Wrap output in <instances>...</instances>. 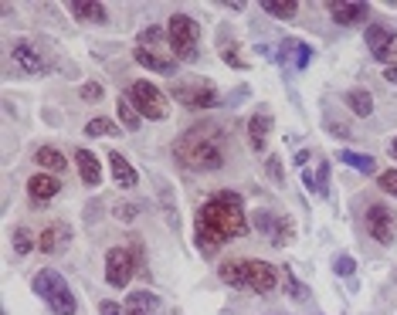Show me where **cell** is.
<instances>
[{
    "mask_svg": "<svg viewBox=\"0 0 397 315\" xmlns=\"http://www.w3.org/2000/svg\"><path fill=\"white\" fill-rule=\"evenodd\" d=\"M194 234H197V248L204 255H214L221 244L248 234V213H244L241 193H235V190H217V193H211L201 204V210H197Z\"/></svg>",
    "mask_w": 397,
    "mask_h": 315,
    "instance_id": "cell-1",
    "label": "cell"
},
{
    "mask_svg": "<svg viewBox=\"0 0 397 315\" xmlns=\"http://www.w3.org/2000/svg\"><path fill=\"white\" fill-rule=\"evenodd\" d=\"M224 132L217 129L214 122H197L173 143V156L177 163L190 170V173H214L224 166Z\"/></svg>",
    "mask_w": 397,
    "mask_h": 315,
    "instance_id": "cell-2",
    "label": "cell"
},
{
    "mask_svg": "<svg viewBox=\"0 0 397 315\" xmlns=\"http://www.w3.org/2000/svg\"><path fill=\"white\" fill-rule=\"evenodd\" d=\"M217 275L231 289H251L258 295H272L279 285V271L268 261H255V258H231L217 268Z\"/></svg>",
    "mask_w": 397,
    "mask_h": 315,
    "instance_id": "cell-3",
    "label": "cell"
},
{
    "mask_svg": "<svg viewBox=\"0 0 397 315\" xmlns=\"http://www.w3.org/2000/svg\"><path fill=\"white\" fill-rule=\"evenodd\" d=\"M31 289H34L38 298L48 302V309H52L54 315H75V309H79V302H75V295L68 289V282H65L61 271H54V268H41V271L34 275Z\"/></svg>",
    "mask_w": 397,
    "mask_h": 315,
    "instance_id": "cell-4",
    "label": "cell"
},
{
    "mask_svg": "<svg viewBox=\"0 0 397 315\" xmlns=\"http://www.w3.org/2000/svg\"><path fill=\"white\" fill-rule=\"evenodd\" d=\"M166 34H170V48H173V54H177L180 61H194V58H197L201 24H197L194 17H187V14H173V17H170V27H166Z\"/></svg>",
    "mask_w": 397,
    "mask_h": 315,
    "instance_id": "cell-5",
    "label": "cell"
},
{
    "mask_svg": "<svg viewBox=\"0 0 397 315\" xmlns=\"http://www.w3.org/2000/svg\"><path fill=\"white\" fill-rule=\"evenodd\" d=\"M126 99H130L132 108H136L139 115H146V119H170V102H166V95L159 92L157 85H150V81H132Z\"/></svg>",
    "mask_w": 397,
    "mask_h": 315,
    "instance_id": "cell-6",
    "label": "cell"
},
{
    "mask_svg": "<svg viewBox=\"0 0 397 315\" xmlns=\"http://www.w3.org/2000/svg\"><path fill=\"white\" fill-rule=\"evenodd\" d=\"M364 224L377 244H394L397 237V213L387 204H371L367 213H364Z\"/></svg>",
    "mask_w": 397,
    "mask_h": 315,
    "instance_id": "cell-7",
    "label": "cell"
},
{
    "mask_svg": "<svg viewBox=\"0 0 397 315\" xmlns=\"http://www.w3.org/2000/svg\"><path fill=\"white\" fill-rule=\"evenodd\" d=\"M136 275V258L126 248H109L106 251V282L112 289H126Z\"/></svg>",
    "mask_w": 397,
    "mask_h": 315,
    "instance_id": "cell-8",
    "label": "cell"
},
{
    "mask_svg": "<svg viewBox=\"0 0 397 315\" xmlns=\"http://www.w3.org/2000/svg\"><path fill=\"white\" fill-rule=\"evenodd\" d=\"M177 102H184L187 108H214L217 105V88L208 81H184L170 92Z\"/></svg>",
    "mask_w": 397,
    "mask_h": 315,
    "instance_id": "cell-9",
    "label": "cell"
},
{
    "mask_svg": "<svg viewBox=\"0 0 397 315\" xmlns=\"http://www.w3.org/2000/svg\"><path fill=\"white\" fill-rule=\"evenodd\" d=\"M367 48L377 61L397 65V34L387 24H371L367 27Z\"/></svg>",
    "mask_w": 397,
    "mask_h": 315,
    "instance_id": "cell-10",
    "label": "cell"
},
{
    "mask_svg": "<svg viewBox=\"0 0 397 315\" xmlns=\"http://www.w3.org/2000/svg\"><path fill=\"white\" fill-rule=\"evenodd\" d=\"M68 244H72V224H68V220H52V224L41 231V237H38L41 255H61Z\"/></svg>",
    "mask_w": 397,
    "mask_h": 315,
    "instance_id": "cell-11",
    "label": "cell"
},
{
    "mask_svg": "<svg viewBox=\"0 0 397 315\" xmlns=\"http://www.w3.org/2000/svg\"><path fill=\"white\" fill-rule=\"evenodd\" d=\"M61 193V180L52 177V173H38V177H31L27 180V197L34 200V207H41V204H48L52 197Z\"/></svg>",
    "mask_w": 397,
    "mask_h": 315,
    "instance_id": "cell-12",
    "label": "cell"
},
{
    "mask_svg": "<svg viewBox=\"0 0 397 315\" xmlns=\"http://www.w3.org/2000/svg\"><path fill=\"white\" fill-rule=\"evenodd\" d=\"M10 61H14L21 72H27V75H41V72H48V68H45V58L34 51L31 41H17L14 51H10Z\"/></svg>",
    "mask_w": 397,
    "mask_h": 315,
    "instance_id": "cell-13",
    "label": "cell"
},
{
    "mask_svg": "<svg viewBox=\"0 0 397 315\" xmlns=\"http://www.w3.org/2000/svg\"><path fill=\"white\" fill-rule=\"evenodd\" d=\"M75 166H79V177L85 186H99L102 184V163H99V156L92 153V150H75Z\"/></svg>",
    "mask_w": 397,
    "mask_h": 315,
    "instance_id": "cell-14",
    "label": "cell"
},
{
    "mask_svg": "<svg viewBox=\"0 0 397 315\" xmlns=\"http://www.w3.org/2000/svg\"><path fill=\"white\" fill-rule=\"evenodd\" d=\"M268 132H272V112H268V108H258V112L248 119V143H251L255 153H262L265 150Z\"/></svg>",
    "mask_w": 397,
    "mask_h": 315,
    "instance_id": "cell-15",
    "label": "cell"
},
{
    "mask_svg": "<svg viewBox=\"0 0 397 315\" xmlns=\"http://www.w3.org/2000/svg\"><path fill=\"white\" fill-rule=\"evenodd\" d=\"M329 14H333V21L336 24H360V21H367V14H371V3H340V0H333L329 3Z\"/></svg>",
    "mask_w": 397,
    "mask_h": 315,
    "instance_id": "cell-16",
    "label": "cell"
},
{
    "mask_svg": "<svg viewBox=\"0 0 397 315\" xmlns=\"http://www.w3.org/2000/svg\"><path fill=\"white\" fill-rule=\"evenodd\" d=\"M109 170H112V177H116V184L123 186V190H132V186L139 184V173H136V166H132L130 159L123 156V153H109Z\"/></svg>",
    "mask_w": 397,
    "mask_h": 315,
    "instance_id": "cell-17",
    "label": "cell"
},
{
    "mask_svg": "<svg viewBox=\"0 0 397 315\" xmlns=\"http://www.w3.org/2000/svg\"><path fill=\"white\" fill-rule=\"evenodd\" d=\"M132 58H136V61H139L143 68H150V72H159V75H173V72H177V61H173V58H163L159 51L139 48V45H136Z\"/></svg>",
    "mask_w": 397,
    "mask_h": 315,
    "instance_id": "cell-18",
    "label": "cell"
},
{
    "mask_svg": "<svg viewBox=\"0 0 397 315\" xmlns=\"http://www.w3.org/2000/svg\"><path fill=\"white\" fill-rule=\"evenodd\" d=\"M159 312V298L153 291H132L126 298V315H157Z\"/></svg>",
    "mask_w": 397,
    "mask_h": 315,
    "instance_id": "cell-19",
    "label": "cell"
},
{
    "mask_svg": "<svg viewBox=\"0 0 397 315\" xmlns=\"http://www.w3.org/2000/svg\"><path fill=\"white\" fill-rule=\"evenodd\" d=\"M72 14L79 21H92V24H106L109 10L102 3H92V0H72Z\"/></svg>",
    "mask_w": 397,
    "mask_h": 315,
    "instance_id": "cell-20",
    "label": "cell"
},
{
    "mask_svg": "<svg viewBox=\"0 0 397 315\" xmlns=\"http://www.w3.org/2000/svg\"><path fill=\"white\" fill-rule=\"evenodd\" d=\"M346 105L360 115V119H367L373 112V95L371 92H364V88H353V92H346Z\"/></svg>",
    "mask_w": 397,
    "mask_h": 315,
    "instance_id": "cell-21",
    "label": "cell"
},
{
    "mask_svg": "<svg viewBox=\"0 0 397 315\" xmlns=\"http://www.w3.org/2000/svg\"><path fill=\"white\" fill-rule=\"evenodd\" d=\"M34 159H38L45 170H52L54 177H58V173H65V166H68V163H65V156H61L58 150H52V146H41V150L34 153Z\"/></svg>",
    "mask_w": 397,
    "mask_h": 315,
    "instance_id": "cell-22",
    "label": "cell"
},
{
    "mask_svg": "<svg viewBox=\"0 0 397 315\" xmlns=\"http://www.w3.org/2000/svg\"><path fill=\"white\" fill-rule=\"evenodd\" d=\"M262 10L265 14H272V17H295L299 14V3L295 0H262Z\"/></svg>",
    "mask_w": 397,
    "mask_h": 315,
    "instance_id": "cell-23",
    "label": "cell"
},
{
    "mask_svg": "<svg viewBox=\"0 0 397 315\" xmlns=\"http://www.w3.org/2000/svg\"><path fill=\"white\" fill-rule=\"evenodd\" d=\"M136 41H139V48H150V51H153V48L163 45V41H170V34H166L159 24H150V27H143V31H139V38H136Z\"/></svg>",
    "mask_w": 397,
    "mask_h": 315,
    "instance_id": "cell-24",
    "label": "cell"
},
{
    "mask_svg": "<svg viewBox=\"0 0 397 315\" xmlns=\"http://www.w3.org/2000/svg\"><path fill=\"white\" fill-rule=\"evenodd\" d=\"M340 159H343L346 166L360 170V173H377V159L360 156V153H353V150H340Z\"/></svg>",
    "mask_w": 397,
    "mask_h": 315,
    "instance_id": "cell-25",
    "label": "cell"
},
{
    "mask_svg": "<svg viewBox=\"0 0 397 315\" xmlns=\"http://www.w3.org/2000/svg\"><path fill=\"white\" fill-rule=\"evenodd\" d=\"M251 224H255V231H262L265 237H275V231H279V217L268 213V210H255V213H251Z\"/></svg>",
    "mask_w": 397,
    "mask_h": 315,
    "instance_id": "cell-26",
    "label": "cell"
},
{
    "mask_svg": "<svg viewBox=\"0 0 397 315\" xmlns=\"http://www.w3.org/2000/svg\"><path fill=\"white\" fill-rule=\"evenodd\" d=\"M157 190H163V207H166V220H170V227L177 231V227H180V217H177V204H173V193H170V184H166V180H159V177H157Z\"/></svg>",
    "mask_w": 397,
    "mask_h": 315,
    "instance_id": "cell-27",
    "label": "cell"
},
{
    "mask_svg": "<svg viewBox=\"0 0 397 315\" xmlns=\"http://www.w3.org/2000/svg\"><path fill=\"white\" fill-rule=\"evenodd\" d=\"M286 295H289L292 302H309V289L295 278V271H292V268H286Z\"/></svg>",
    "mask_w": 397,
    "mask_h": 315,
    "instance_id": "cell-28",
    "label": "cell"
},
{
    "mask_svg": "<svg viewBox=\"0 0 397 315\" xmlns=\"http://www.w3.org/2000/svg\"><path fill=\"white\" fill-rule=\"evenodd\" d=\"M85 132H88V136H119L123 129H119L112 119H106V115H95V119L85 126Z\"/></svg>",
    "mask_w": 397,
    "mask_h": 315,
    "instance_id": "cell-29",
    "label": "cell"
},
{
    "mask_svg": "<svg viewBox=\"0 0 397 315\" xmlns=\"http://www.w3.org/2000/svg\"><path fill=\"white\" fill-rule=\"evenodd\" d=\"M31 248H34L31 231H27V227H17V231H14V255H17V258H27V255H31Z\"/></svg>",
    "mask_w": 397,
    "mask_h": 315,
    "instance_id": "cell-30",
    "label": "cell"
},
{
    "mask_svg": "<svg viewBox=\"0 0 397 315\" xmlns=\"http://www.w3.org/2000/svg\"><path fill=\"white\" fill-rule=\"evenodd\" d=\"M119 119H123V126H126L130 132H136L139 126H143V122H139V112L132 108L130 99H123V102H119Z\"/></svg>",
    "mask_w": 397,
    "mask_h": 315,
    "instance_id": "cell-31",
    "label": "cell"
},
{
    "mask_svg": "<svg viewBox=\"0 0 397 315\" xmlns=\"http://www.w3.org/2000/svg\"><path fill=\"white\" fill-rule=\"evenodd\" d=\"M295 237V227H292V217H279V231L272 237V244H289Z\"/></svg>",
    "mask_w": 397,
    "mask_h": 315,
    "instance_id": "cell-32",
    "label": "cell"
},
{
    "mask_svg": "<svg viewBox=\"0 0 397 315\" xmlns=\"http://www.w3.org/2000/svg\"><path fill=\"white\" fill-rule=\"evenodd\" d=\"M112 213H116L119 220H126V224H130V220H136V217H139V207H136V204H126V200H119V204L112 207Z\"/></svg>",
    "mask_w": 397,
    "mask_h": 315,
    "instance_id": "cell-33",
    "label": "cell"
},
{
    "mask_svg": "<svg viewBox=\"0 0 397 315\" xmlns=\"http://www.w3.org/2000/svg\"><path fill=\"white\" fill-rule=\"evenodd\" d=\"M377 184H380V190H387L391 197H397V170H384L377 177Z\"/></svg>",
    "mask_w": 397,
    "mask_h": 315,
    "instance_id": "cell-34",
    "label": "cell"
},
{
    "mask_svg": "<svg viewBox=\"0 0 397 315\" xmlns=\"http://www.w3.org/2000/svg\"><path fill=\"white\" fill-rule=\"evenodd\" d=\"M333 271L346 278V275H353V271H357V261H353L350 255H336V261H333Z\"/></svg>",
    "mask_w": 397,
    "mask_h": 315,
    "instance_id": "cell-35",
    "label": "cell"
},
{
    "mask_svg": "<svg viewBox=\"0 0 397 315\" xmlns=\"http://www.w3.org/2000/svg\"><path fill=\"white\" fill-rule=\"evenodd\" d=\"M265 173L272 177V184H286V177H282V163H279V156H268V163H265Z\"/></svg>",
    "mask_w": 397,
    "mask_h": 315,
    "instance_id": "cell-36",
    "label": "cell"
},
{
    "mask_svg": "<svg viewBox=\"0 0 397 315\" xmlns=\"http://www.w3.org/2000/svg\"><path fill=\"white\" fill-rule=\"evenodd\" d=\"M316 186H319V193H322V197L329 193V163H326V159L319 163V170H316Z\"/></svg>",
    "mask_w": 397,
    "mask_h": 315,
    "instance_id": "cell-37",
    "label": "cell"
},
{
    "mask_svg": "<svg viewBox=\"0 0 397 315\" xmlns=\"http://www.w3.org/2000/svg\"><path fill=\"white\" fill-rule=\"evenodd\" d=\"M81 99H85V102H99V99H102V85L85 81V85H81Z\"/></svg>",
    "mask_w": 397,
    "mask_h": 315,
    "instance_id": "cell-38",
    "label": "cell"
},
{
    "mask_svg": "<svg viewBox=\"0 0 397 315\" xmlns=\"http://www.w3.org/2000/svg\"><path fill=\"white\" fill-rule=\"evenodd\" d=\"M221 58H224V61H228L231 68H248V65H244V58H241V54L235 51V48H228V45L221 48Z\"/></svg>",
    "mask_w": 397,
    "mask_h": 315,
    "instance_id": "cell-39",
    "label": "cell"
},
{
    "mask_svg": "<svg viewBox=\"0 0 397 315\" xmlns=\"http://www.w3.org/2000/svg\"><path fill=\"white\" fill-rule=\"evenodd\" d=\"M309 58H313L309 45H299V58H295V68H306V65H309Z\"/></svg>",
    "mask_w": 397,
    "mask_h": 315,
    "instance_id": "cell-40",
    "label": "cell"
},
{
    "mask_svg": "<svg viewBox=\"0 0 397 315\" xmlns=\"http://www.w3.org/2000/svg\"><path fill=\"white\" fill-rule=\"evenodd\" d=\"M99 312H102V315H123V309H119L116 302H102V305H99Z\"/></svg>",
    "mask_w": 397,
    "mask_h": 315,
    "instance_id": "cell-41",
    "label": "cell"
},
{
    "mask_svg": "<svg viewBox=\"0 0 397 315\" xmlns=\"http://www.w3.org/2000/svg\"><path fill=\"white\" fill-rule=\"evenodd\" d=\"M384 79L391 81V85H397V65H387V68H384Z\"/></svg>",
    "mask_w": 397,
    "mask_h": 315,
    "instance_id": "cell-42",
    "label": "cell"
},
{
    "mask_svg": "<svg viewBox=\"0 0 397 315\" xmlns=\"http://www.w3.org/2000/svg\"><path fill=\"white\" fill-rule=\"evenodd\" d=\"M302 184L309 186V190H319V186H316V173H309V170L302 173Z\"/></svg>",
    "mask_w": 397,
    "mask_h": 315,
    "instance_id": "cell-43",
    "label": "cell"
},
{
    "mask_svg": "<svg viewBox=\"0 0 397 315\" xmlns=\"http://www.w3.org/2000/svg\"><path fill=\"white\" fill-rule=\"evenodd\" d=\"M306 159H309V153H306V150H299V153H295V166H306Z\"/></svg>",
    "mask_w": 397,
    "mask_h": 315,
    "instance_id": "cell-44",
    "label": "cell"
},
{
    "mask_svg": "<svg viewBox=\"0 0 397 315\" xmlns=\"http://www.w3.org/2000/svg\"><path fill=\"white\" fill-rule=\"evenodd\" d=\"M391 156H394V159H397V139H394V146H391Z\"/></svg>",
    "mask_w": 397,
    "mask_h": 315,
    "instance_id": "cell-45",
    "label": "cell"
}]
</instances>
